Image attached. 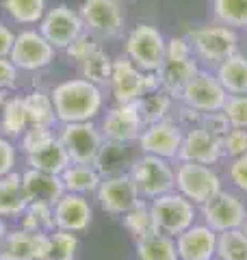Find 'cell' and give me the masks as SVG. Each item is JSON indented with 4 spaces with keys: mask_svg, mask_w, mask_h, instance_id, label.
Segmentation results:
<instances>
[{
    "mask_svg": "<svg viewBox=\"0 0 247 260\" xmlns=\"http://www.w3.org/2000/svg\"><path fill=\"white\" fill-rule=\"evenodd\" d=\"M52 104L56 119L61 124H74V121H94L102 113L104 93L102 87L89 83L87 78H70L56 85L52 91Z\"/></svg>",
    "mask_w": 247,
    "mask_h": 260,
    "instance_id": "6da1fadb",
    "label": "cell"
},
{
    "mask_svg": "<svg viewBox=\"0 0 247 260\" xmlns=\"http://www.w3.org/2000/svg\"><path fill=\"white\" fill-rule=\"evenodd\" d=\"M187 37L191 42V50L200 68L206 70H215L228 56L238 52V30L219 22L191 28L187 32Z\"/></svg>",
    "mask_w": 247,
    "mask_h": 260,
    "instance_id": "7a4b0ae2",
    "label": "cell"
},
{
    "mask_svg": "<svg viewBox=\"0 0 247 260\" xmlns=\"http://www.w3.org/2000/svg\"><path fill=\"white\" fill-rule=\"evenodd\" d=\"M128 174L133 176L141 200H154L163 193L176 191L174 160L154 156V154H139Z\"/></svg>",
    "mask_w": 247,
    "mask_h": 260,
    "instance_id": "3957f363",
    "label": "cell"
},
{
    "mask_svg": "<svg viewBox=\"0 0 247 260\" xmlns=\"http://www.w3.org/2000/svg\"><path fill=\"white\" fill-rule=\"evenodd\" d=\"M150 208L156 221V230L169 234L174 239L178 234H182L187 228H191L197 221V215H200L197 204H193L191 200H187L178 191L163 193L159 198L150 200Z\"/></svg>",
    "mask_w": 247,
    "mask_h": 260,
    "instance_id": "277c9868",
    "label": "cell"
},
{
    "mask_svg": "<svg viewBox=\"0 0 247 260\" xmlns=\"http://www.w3.org/2000/svg\"><path fill=\"white\" fill-rule=\"evenodd\" d=\"M176 191L182 193L193 204L202 206L219 191H224V180L212 165L176 160Z\"/></svg>",
    "mask_w": 247,
    "mask_h": 260,
    "instance_id": "5b68a950",
    "label": "cell"
},
{
    "mask_svg": "<svg viewBox=\"0 0 247 260\" xmlns=\"http://www.w3.org/2000/svg\"><path fill=\"white\" fill-rule=\"evenodd\" d=\"M165 42H167V37L156 26H152V24H137L126 35L123 54L139 70L156 72L165 61Z\"/></svg>",
    "mask_w": 247,
    "mask_h": 260,
    "instance_id": "8992f818",
    "label": "cell"
},
{
    "mask_svg": "<svg viewBox=\"0 0 247 260\" xmlns=\"http://www.w3.org/2000/svg\"><path fill=\"white\" fill-rule=\"evenodd\" d=\"M78 13L82 24H85V30L91 32L100 42L119 37L123 32V26H126L123 5L117 0H82Z\"/></svg>",
    "mask_w": 247,
    "mask_h": 260,
    "instance_id": "52a82bcc",
    "label": "cell"
},
{
    "mask_svg": "<svg viewBox=\"0 0 247 260\" xmlns=\"http://www.w3.org/2000/svg\"><path fill=\"white\" fill-rule=\"evenodd\" d=\"M197 208H200V217L204 219V223L212 228L217 234L234 230V228H243L247 221V206L241 200V195L226 189Z\"/></svg>",
    "mask_w": 247,
    "mask_h": 260,
    "instance_id": "ba28073f",
    "label": "cell"
},
{
    "mask_svg": "<svg viewBox=\"0 0 247 260\" xmlns=\"http://www.w3.org/2000/svg\"><path fill=\"white\" fill-rule=\"evenodd\" d=\"M39 32L50 42L56 50H65L74 39L85 32V24L80 20L78 9L59 3L48 7L44 18L39 22Z\"/></svg>",
    "mask_w": 247,
    "mask_h": 260,
    "instance_id": "9c48e42d",
    "label": "cell"
},
{
    "mask_svg": "<svg viewBox=\"0 0 247 260\" xmlns=\"http://www.w3.org/2000/svg\"><path fill=\"white\" fill-rule=\"evenodd\" d=\"M59 141L68 150L72 162L94 165L104 143V135L94 121H74V124H63Z\"/></svg>",
    "mask_w": 247,
    "mask_h": 260,
    "instance_id": "30bf717a",
    "label": "cell"
},
{
    "mask_svg": "<svg viewBox=\"0 0 247 260\" xmlns=\"http://www.w3.org/2000/svg\"><path fill=\"white\" fill-rule=\"evenodd\" d=\"M56 48L41 35L39 28H24L15 35L9 59L18 70L24 72H39L54 61Z\"/></svg>",
    "mask_w": 247,
    "mask_h": 260,
    "instance_id": "8fae6325",
    "label": "cell"
},
{
    "mask_svg": "<svg viewBox=\"0 0 247 260\" xmlns=\"http://www.w3.org/2000/svg\"><path fill=\"white\" fill-rule=\"evenodd\" d=\"M226 100H228V91L219 83L215 70H206V68H200V72L189 80V85L182 89V93L178 98V102L193 107L200 113L221 111Z\"/></svg>",
    "mask_w": 247,
    "mask_h": 260,
    "instance_id": "7c38bea8",
    "label": "cell"
},
{
    "mask_svg": "<svg viewBox=\"0 0 247 260\" xmlns=\"http://www.w3.org/2000/svg\"><path fill=\"white\" fill-rule=\"evenodd\" d=\"M184 130L180 128L171 117L147 124L137 139V145L141 154H154V156L167 158V160H178V152L182 145Z\"/></svg>",
    "mask_w": 247,
    "mask_h": 260,
    "instance_id": "4fadbf2b",
    "label": "cell"
},
{
    "mask_svg": "<svg viewBox=\"0 0 247 260\" xmlns=\"http://www.w3.org/2000/svg\"><path fill=\"white\" fill-rule=\"evenodd\" d=\"M96 200L104 213L119 217L141 202V193H139L133 176L117 174L102 178V182L96 191Z\"/></svg>",
    "mask_w": 247,
    "mask_h": 260,
    "instance_id": "5bb4252c",
    "label": "cell"
},
{
    "mask_svg": "<svg viewBox=\"0 0 247 260\" xmlns=\"http://www.w3.org/2000/svg\"><path fill=\"white\" fill-rule=\"evenodd\" d=\"M145 128L141 113L137 109V102L130 104H115L113 109L104 113L100 121V130L106 141L119 143H137L141 130Z\"/></svg>",
    "mask_w": 247,
    "mask_h": 260,
    "instance_id": "9a60e30c",
    "label": "cell"
},
{
    "mask_svg": "<svg viewBox=\"0 0 247 260\" xmlns=\"http://www.w3.org/2000/svg\"><path fill=\"white\" fill-rule=\"evenodd\" d=\"M50 247V232H28L7 230L3 245H0V260H46Z\"/></svg>",
    "mask_w": 247,
    "mask_h": 260,
    "instance_id": "2e32d148",
    "label": "cell"
},
{
    "mask_svg": "<svg viewBox=\"0 0 247 260\" xmlns=\"http://www.w3.org/2000/svg\"><path fill=\"white\" fill-rule=\"evenodd\" d=\"M111 95L115 98V104H130L137 102L145 93V72L121 54L119 59H113V74L109 80Z\"/></svg>",
    "mask_w": 247,
    "mask_h": 260,
    "instance_id": "e0dca14e",
    "label": "cell"
},
{
    "mask_svg": "<svg viewBox=\"0 0 247 260\" xmlns=\"http://www.w3.org/2000/svg\"><path fill=\"white\" fill-rule=\"evenodd\" d=\"M178 160L189 162H202V165H219L224 160V152H221V139L206 133L202 126L184 130L182 145L178 152Z\"/></svg>",
    "mask_w": 247,
    "mask_h": 260,
    "instance_id": "ac0fdd59",
    "label": "cell"
},
{
    "mask_svg": "<svg viewBox=\"0 0 247 260\" xmlns=\"http://www.w3.org/2000/svg\"><path fill=\"white\" fill-rule=\"evenodd\" d=\"M180 260H215L217 232L206 223H193L182 234L176 237Z\"/></svg>",
    "mask_w": 247,
    "mask_h": 260,
    "instance_id": "d6986e66",
    "label": "cell"
},
{
    "mask_svg": "<svg viewBox=\"0 0 247 260\" xmlns=\"http://www.w3.org/2000/svg\"><path fill=\"white\" fill-rule=\"evenodd\" d=\"M94 208L87 195L63 193V198L54 204V223L59 230L68 232H85L91 225Z\"/></svg>",
    "mask_w": 247,
    "mask_h": 260,
    "instance_id": "ffe728a7",
    "label": "cell"
},
{
    "mask_svg": "<svg viewBox=\"0 0 247 260\" xmlns=\"http://www.w3.org/2000/svg\"><path fill=\"white\" fill-rule=\"evenodd\" d=\"M141 154V150L133 148V143H119V141H106L102 143L100 154L94 162V167L100 172L102 178L106 176H117V174H128L137 156Z\"/></svg>",
    "mask_w": 247,
    "mask_h": 260,
    "instance_id": "44dd1931",
    "label": "cell"
},
{
    "mask_svg": "<svg viewBox=\"0 0 247 260\" xmlns=\"http://www.w3.org/2000/svg\"><path fill=\"white\" fill-rule=\"evenodd\" d=\"M197 72H200V63H197L195 56H191V59H165L161 63V68L156 70L159 87L178 100L182 89L189 85V80Z\"/></svg>",
    "mask_w": 247,
    "mask_h": 260,
    "instance_id": "7402d4cb",
    "label": "cell"
},
{
    "mask_svg": "<svg viewBox=\"0 0 247 260\" xmlns=\"http://www.w3.org/2000/svg\"><path fill=\"white\" fill-rule=\"evenodd\" d=\"M22 184L28 202H46L54 206L65 193L61 176L46 174L39 169H28L26 174H22Z\"/></svg>",
    "mask_w": 247,
    "mask_h": 260,
    "instance_id": "603a6c76",
    "label": "cell"
},
{
    "mask_svg": "<svg viewBox=\"0 0 247 260\" xmlns=\"http://www.w3.org/2000/svg\"><path fill=\"white\" fill-rule=\"evenodd\" d=\"M215 74L228 95L247 93V54L234 52L232 56H228L224 63L215 68Z\"/></svg>",
    "mask_w": 247,
    "mask_h": 260,
    "instance_id": "cb8c5ba5",
    "label": "cell"
},
{
    "mask_svg": "<svg viewBox=\"0 0 247 260\" xmlns=\"http://www.w3.org/2000/svg\"><path fill=\"white\" fill-rule=\"evenodd\" d=\"M28 206V198L24 193L22 176L7 174L0 178V217H18Z\"/></svg>",
    "mask_w": 247,
    "mask_h": 260,
    "instance_id": "d4e9b609",
    "label": "cell"
},
{
    "mask_svg": "<svg viewBox=\"0 0 247 260\" xmlns=\"http://www.w3.org/2000/svg\"><path fill=\"white\" fill-rule=\"evenodd\" d=\"M28 165H30V169H39V172H46V174L61 176L65 169L72 165V158H70L68 150L63 148V143L54 137V141H50L46 148L28 154Z\"/></svg>",
    "mask_w": 247,
    "mask_h": 260,
    "instance_id": "484cf974",
    "label": "cell"
},
{
    "mask_svg": "<svg viewBox=\"0 0 247 260\" xmlns=\"http://www.w3.org/2000/svg\"><path fill=\"white\" fill-rule=\"evenodd\" d=\"M61 180H63V186H65V193L91 195V193L98 191V186H100L102 176L94 165L72 162V165L61 174Z\"/></svg>",
    "mask_w": 247,
    "mask_h": 260,
    "instance_id": "4316f807",
    "label": "cell"
},
{
    "mask_svg": "<svg viewBox=\"0 0 247 260\" xmlns=\"http://www.w3.org/2000/svg\"><path fill=\"white\" fill-rule=\"evenodd\" d=\"M176 98L169 95L167 91L163 89H156V91H147L137 100V109L141 113V119L143 124H154V121H161V119H167L171 117L176 107Z\"/></svg>",
    "mask_w": 247,
    "mask_h": 260,
    "instance_id": "83f0119b",
    "label": "cell"
},
{
    "mask_svg": "<svg viewBox=\"0 0 247 260\" xmlns=\"http://www.w3.org/2000/svg\"><path fill=\"white\" fill-rule=\"evenodd\" d=\"M137 260H180L176 239L163 232L137 241Z\"/></svg>",
    "mask_w": 247,
    "mask_h": 260,
    "instance_id": "f1b7e54d",
    "label": "cell"
},
{
    "mask_svg": "<svg viewBox=\"0 0 247 260\" xmlns=\"http://www.w3.org/2000/svg\"><path fill=\"white\" fill-rule=\"evenodd\" d=\"M0 5H3L5 13L9 15V20L20 24V26L39 24L48 9L46 0H0Z\"/></svg>",
    "mask_w": 247,
    "mask_h": 260,
    "instance_id": "f546056e",
    "label": "cell"
},
{
    "mask_svg": "<svg viewBox=\"0 0 247 260\" xmlns=\"http://www.w3.org/2000/svg\"><path fill=\"white\" fill-rule=\"evenodd\" d=\"M24 102H26V113H28V124L30 126H46L52 128L56 121V113H54V104L50 93L35 89L28 95H24Z\"/></svg>",
    "mask_w": 247,
    "mask_h": 260,
    "instance_id": "4dcf8cb0",
    "label": "cell"
},
{
    "mask_svg": "<svg viewBox=\"0 0 247 260\" xmlns=\"http://www.w3.org/2000/svg\"><path fill=\"white\" fill-rule=\"evenodd\" d=\"M210 11L215 22L234 30H247V0H210Z\"/></svg>",
    "mask_w": 247,
    "mask_h": 260,
    "instance_id": "1f68e13d",
    "label": "cell"
},
{
    "mask_svg": "<svg viewBox=\"0 0 247 260\" xmlns=\"http://www.w3.org/2000/svg\"><path fill=\"white\" fill-rule=\"evenodd\" d=\"M123 219V228L133 234V237L139 241L143 237H150V234L159 232L156 230V221H154V215H152V208H150V202L141 200L137 206H133L128 213L121 215Z\"/></svg>",
    "mask_w": 247,
    "mask_h": 260,
    "instance_id": "d6a6232c",
    "label": "cell"
},
{
    "mask_svg": "<svg viewBox=\"0 0 247 260\" xmlns=\"http://www.w3.org/2000/svg\"><path fill=\"white\" fill-rule=\"evenodd\" d=\"M111 74H113V56L106 50H102V48L80 63V76L98 87H109Z\"/></svg>",
    "mask_w": 247,
    "mask_h": 260,
    "instance_id": "836d02e7",
    "label": "cell"
},
{
    "mask_svg": "<svg viewBox=\"0 0 247 260\" xmlns=\"http://www.w3.org/2000/svg\"><path fill=\"white\" fill-rule=\"evenodd\" d=\"M215 260H247V234L243 228L217 234Z\"/></svg>",
    "mask_w": 247,
    "mask_h": 260,
    "instance_id": "e575fe53",
    "label": "cell"
},
{
    "mask_svg": "<svg viewBox=\"0 0 247 260\" xmlns=\"http://www.w3.org/2000/svg\"><path fill=\"white\" fill-rule=\"evenodd\" d=\"M28 126L30 124H28L24 95H9V100L5 104V113H3V135L20 137Z\"/></svg>",
    "mask_w": 247,
    "mask_h": 260,
    "instance_id": "d590c367",
    "label": "cell"
},
{
    "mask_svg": "<svg viewBox=\"0 0 247 260\" xmlns=\"http://www.w3.org/2000/svg\"><path fill=\"white\" fill-rule=\"evenodd\" d=\"M22 228L28 232H52L54 223V206L46 202H28L22 213Z\"/></svg>",
    "mask_w": 247,
    "mask_h": 260,
    "instance_id": "8d00e7d4",
    "label": "cell"
},
{
    "mask_svg": "<svg viewBox=\"0 0 247 260\" xmlns=\"http://www.w3.org/2000/svg\"><path fill=\"white\" fill-rule=\"evenodd\" d=\"M76 249H78L76 232H68V230L54 228L50 232V247H48L46 260H74Z\"/></svg>",
    "mask_w": 247,
    "mask_h": 260,
    "instance_id": "74e56055",
    "label": "cell"
},
{
    "mask_svg": "<svg viewBox=\"0 0 247 260\" xmlns=\"http://www.w3.org/2000/svg\"><path fill=\"white\" fill-rule=\"evenodd\" d=\"M100 39L98 37H94L91 32H82V35H78L76 39H74V42L65 48V54H68V59L70 61H74V63H82L85 59H89V56H91L96 50H100Z\"/></svg>",
    "mask_w": 247,
    "mask_h": 260,
    "instance_id": "f35d334b",
    "label": "cell"
},
{
    "mask_svg": "<svg viewBox=\"0 0 247 260\" xmlns=\"http://www.w3.org/2000/svg\"><path fill=\"white\" fill-rule=\"evenodd\" d=\"M221 152L224 158H236L247 154V130L245 128H230L228 133L221 137Z\"/></svg>",
    "mask_w": 247,
    "mask_h": 260,
    "instance_id": "ab89813d",
    "label": "cell"
},
{
    "mask_svg": "<svg viewBox=\"0 0 247 260\" xmlns=\"http://www.w3.org/2000/svg\"><path fill=\"white\" fill-rule=\"evenodd\" d=\"M50 141H54V135H52V128H46V126H28L22 133V150L26 152V156L46 148Z\"/></svg>",
    "mask_w": 247,
    "mask_h": 260,
    "instance_id": "60d3db41",
    "label": "cell"
},
{
    "mask_svg": "<svg viewBox=\"0 0 247 260\" xmlns=\"http://www.w3.org/2000/svg\"><path fill=\"white\" fill-rule=\"evenodd\" d=\"M226 117L232 128H245L247 130V93H238V95H228V100L224 104Z\"/></svg>",
    "mask_w": 247,
    "mask_h": 260,
    "instance_id": "b9f144b4",
    "label": "cell"
},
{
    "mask_svg": "<svg viewBox=\"0 0 247 260\" xmlns=\"http://www.w3.org/2000/svg\"><path fill=\"white\" fill-rule=\"evenodd\" d=\"M228 182L234 186L238 193L247 195V154L236 158H230L228 162Z\"/></svg>",
    "mask_w": 247,
    "mask_h": 260,
    "instance_id": "7bdbcfd3",
    "label": "cell"
},
{
    "mask_svg": "<svg viewBox=\"0 0 247 260\" xmlns=\"http://www.w3.org/2000/svg\"><path fill=\"white\" fill-rule=\"evenodd\" d=\"M202 117H204V113H200L193 107H187L182 102H176L174 113H171V119H174L182 130H191V128L202 126Z\"/></svg>",
    "mask_w": 247,
    "mask_h": 260,
    "instance_id": "ee69618b",
    "label": "cell"
},
{
    "mask_svg": "<svg viewBox=\"0 0 247 260\" xmlns=\"http://www.w3.org/2000/svg\"><path fill=\"white\" fill-rule=\"evenodd\" d=\"M202 128L206 130V133H210L212 137L221 139V137H224L232 126H230V121H228V117H226L224 111H212V113H204V117H202Z\"/></svg>",
    "mask_w": 247,
    "mask_h": 260,
    "instance_id": "f6af8a7d",
    "label": "cell"
},
{
    "mask_svg": "<svg viewBox=\"0 0 247 260\" xmlns=\"http://www.w3.org/2000/svg\"><path fill=\"white\" fill-rule=\"evenodd\" d=\"M191 56H193V50L187 35L169 37L165 42V59H191Z\"/></svg>",
    "mask_w": 247,
    "mask_h": 260,
    "instance_id": "bcb514c9",
    "label": "cell"
},
{
    "mask_svg": "<svg viewBox=\"0 0 247 260\" xmlns=\"http://www.w3.org/2000/svg\"><path fill=\"white\" fill-rule=\"evenodd\" d=\"M20 70L15 68V63L9 56H0V91H9L18 85Z\"/></svg>",
    "mask_w": 247,
    "mask_h": 260,
    "instance_id": "7dc6e473",
    "label": "cell"
},
{
    "mask_svg": "<svg viewBox=\"0 0 247 260\" xmlns=\"http://www.w3.org/2000/svg\"><path fill=\"white\" fill-rule=\"evenodd\" d=\"M15 158H18V154H15L13 143L5 139V137H0V178L13 172Z\"/></svg>",
    "mask_w": 247,
    "mask_h": 260,
    "instance_id": "c3c4849f",
    "label": "cell"
},
{
    "mask_svg": "<svg viewBox=\"0 0 247 260\" xmlns=\"http://www.w3.org/2000/svg\"><path fill=\"white\" fill-rule=\"evenodd\" d=\"M15 42V32L7 26L5 22H0V56H9L11 48Z\"/></svg>",
    "mask_w": 247,
    "mask_h": 260,
    "instance_id": "681fc988",
    "label": "cell"
},
{
    "mask_svg": "<svg viewBox=\"0 0 247 260\" xmlns=\"http://www.w3.org/2000/svg\"><path fill=\"white\" fill-rule=\"evenodd\" d=\"M7 100H9V93H7V91H0V133H3V113H5Z\"/></svg>",
    "mask_w": 247,
    "mask_h": 260,
    "instance_id": "f907efd6",
    "label": "cell"
},
{
    "mask_svg": "<svg viewBox=\"0 0 247 260\" xmlns=\"http://www.w3.org/2000/svg\"><path fill=\"white\" fill-rule=\"evenodd\" d=\"M5 234H7V225H5V221H3V217H0V245H3Z\"/></svg>",
    "mask_w": 247,
    "mask_h": 260,
    "instance_id": "816d5d0a",
    "label": "cell"
},
{
    "mask_svg": "<svg viewBox=\"0 0 247 260\" xmlns=\"http://www.w3.org/2000/svg\"><path fill=\"white\" fill-rule=\"evenodd\" d=\"M117 3H121V5H126V3H133V0H117Z\"/></svg>",
    "mask_w": 247,
    "mask_h": 260,
    "instance_id": "f5cc1de1",
    "label": "cell"
},
{
    "mask_svg": "<svg viewBox=\"0 0 247 260\" xmlns=\"http://www.w3.org/2000/svg\"><path fill=\"white\" fill-rule=\"evenodd\" d=\"M243 230H245V234H247V221H245V225H243Z\"/></svg>",
    "mask_w": 247,
    "mask_h": 260,
    "instance_id": "db71d44e",
    "label": "cell"
}]
</instances>
